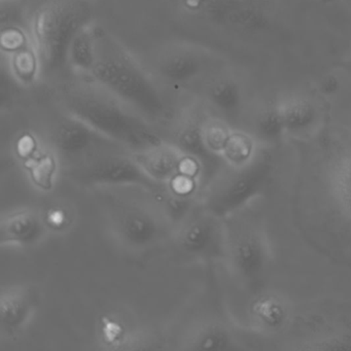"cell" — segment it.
Here are the masks:
<instances>
[{
    "label": "cell",
    "instance_id": "1",
    "mask_svg": "<svg viewBox=\"0 0 351 351\" xmlns=\"http://www.w3.org/2000/svg\"><path fill=\"white\" fill-rule=\"evenodd\" d=\"M63 106L67 114L129 153L145 151L165 141L157 127L94 81L67 88Z\"/></svg>",
    "mask_w": 351,
    "mask_h": 351
},
{
    "label": "cell",
    "instance_id": "2",
    "mask_svg": "<svg viewBox=\"0 0 351 351\" xmlns=\"http://www.w3.org/2000/svg\"><path fill=\"white\" fill-rule=\"evenodd\" d=\"M94 191L100 195L106 227L121 250L145 256L169 243L172 227L153 192L137 186Z\"/></svg>",
    "mask_w": 351,
    "mask_h": 351
},
{
    "label": "cell",
    "instance_id": "3",
    "mask_svg": "<svg viewBox=\"0 0 351 351\" xmlns=\"http://www.w3.org/2000/svg\"><path fill=\"white\" fill-rule=\"evenodd\" d=\"M90 77L154 126L169 121L167 102L153 80L123 45L99 28L97 61Z\"/></svg>",
    "mask_w": 351,
    "mask_h": 351
},
{
    "label": "cell",
    "instance_id": "4",
    "mask_svg": "<svg viewBox=\"0 0 351 351\" xmlns=\"http://www.w3.org/2000/svg\"><path fill=\"white\" fill-rule=\"evenodd\" d=\"M88 0H44L29 17V32L44 77L67 67V50L73 36L93 21Z\"/></svg>",
    "mask_w": 351,
    "mask_h": 351
},
{
    "label": "cell",
    "instance_id": "5",
    "mask_svg": "<svg viewBox=\"0 0 351 351\" xmlns=\"http://www.w3.org/2000/svg\"><path fill=\"white\" fill-rule=\"evenodd\" d=\"M275 162L270 147L258 145L243 163L226 165L201 192L203 206L221 219L241 211L270 184Z\"/></svg>",
    "mask_w": 351,
    "mask_h": 351
},
{
    "label": "cell",
    "instance_id": "6",
    "mask_svg": "<svg viewBox=\"0 0 351 351\" xmlns=\"http://www.w3.org/2000/svg\"><path fill=\"white\" fill-rule=\"evenodd\" d=\"M67 180L84 189L137 186L155 193L165 186L154 182L141 167L132 154L125 149H112L66 166ZM167 186V184H166Z\"/></svg>",
    "mask_w": 351,
    "mask_h": 351
},
{
    "label": "cell",
    "instance_id": "7",
    "mask_svg": "<svg viewBox=\"0 0 351 351\" xmlns=\"http://www.w3.org/2000/svg\"><path fill=\"white\" fill-rule=\"evenodd\" d=\"M227 243L225 263L234 276L256 291L270 267L271 252L263 230L250 221L225 219Z\"/></svg>",
    "mask_w": 351,
    "mask_h": 351
},
{
    "label": "cell",
    "instance_id": "8",
    "mask_svg": "<svg viewBox=\"0 0 351 351\" xmlns=\"http://www.w3.org/2000/svg\"><path fill=\"white\" fill-rule=\"evenodd\" d=\"M169 243L184 260L198 263L225 262L227 243L225 219L207 210L200 201L174 227Z\"/></svg>",
    "mask_w": 351,
    "mask_h": 351
},
{
    "label": "cell",
    "instance_id": "9",
    "mask_svg": "<svg viewBox=\"0 0 351 351\" xmlns=\"http://www.w3.org/2000/svg\"><path fill=\"white\" fill-rule=\"evenodd\" d=\"M49 141V147L56 154L58 161L66 162L65 167L104 152L125 149L67 114L55 125Z\"/></svg>",
    "mask_w": 351,
    "mask_h": 351
},
{
    "label": "cell",
    "instance_id": "10",
    "mask_svg": "<svg viewBox=\"0 0 351 351\" xmlns=\"http://www.w3.org/2000/svg\"><path fill=\"white\" fill-rule=\"evenodd\" d=\"M198 9L213 24L238 34H262L271 25L270 13L262 0H200Z\"/></svg>",
    "mask_w": 351,
    "mask_h": 351
},
{
    "label": "cell",
    "instance_id": "11",
    "mask_svg": "<svg viewBox=\"0 0 351 351\" xmlns=\"http://www.w3.org/2000/svg\"><path fill=\"white\" fill-rule=\"evenodd\" d=\"M143 171L157 184L166 186L182 174L194 176L200 182V166L191 159L172 141H164L160 145L139 153L132 154ZM201 189V186H200Z\"/></svg>",
    "mask_w": 351,
    "mask_h": 351
},
{
    "label": "cell",
    "instance_id": "12",
    "mask_svg": "<svg viewBox=\"0 0 351 351\" xmlns=\"http://www.w3.org/2000/svg\"><path fill=\"white\" fill-rule=\"evenodd\" d=\"M201 123L202 119L197 118L196 116L186 117L176 125L173 139L170 141L178 145L188 157L195 160L200 166V186L202 192L227 163L223 157L209 151L205 145Z\"/></svg>",
    "mask_w": 351,
    "mask_h": 351
},
{
    "label": "cell",
    "instance_id": "13",
    "mask_svg": "<svg viewBox=\"0 0 351 351\" xmlns=\"http://www.w3.org/2000/svg\"><path fill=\"white\" fill-rule=\"evenodd\" d=\"M49 227L42 211L32 207L5 213L0 221L1 247H32L48 235Z\"/></svg>",
    "mask_w": 351,
    "mask_h": 351
},
{
    "label": "cell",
    "instance_id": "14",
    "mask_svg": "<svg viewBox=\"0 0 351 351\" xmlns=\"http://www.w3.org/2000/svg\"><path fill=\"white\" fill-rule=\"evenodd\" d=\"M38 295L34 287L11 285L0 295V330L3 336L13 338L30 324L38 309Z\"/></svg>",
    "mask_w": 351,
    "mask_h": 351
},
{
    "label": "cell",
    "instance_id": "15",
    "mask_svg": "<svg viewBox=\"0 0 351 351\" xmlns=\"http://www.w3.org/2000/svg\"><path fill=\"white\" fill-rule=\"evenodd\" d=\"M326 182L330 198L351 223V149H342L328 161Z\"/></svg>",
    "mask_w": 351,
    "mask_h": 351
},
{
    "label": "cell",
    "instance_id": "16",
    "mask_svg": "<svg viewBox=\"0 0 351 351\" xmlns=\"http://www.w3.org/2000/svg\"><path fill=\"white\" fill-rule=\"evenodd\" d=\"M158 66L160 75L168 83L184 85L202 75L205 62L200 53L182 48L166 53Z\"/></svg>",
    "mask_w": 351,
    "mask_h": 351
},
{
    "label": "cell",
    "instance_id": "17",
    "mask_svg": "<svg viewBox=\"0 0 351 351\" xmlns=\"http://www.w3.org/2000/svg\"><path fill=\"white\" fill-rule=\"evenodd\" d=\"M285 130L291 134L309 132L320 119L317 106L305 96L285 95L275 102Z\"/></svg>",
    "mask_w": 351,
    "mask_h": 351
},
{
    "label": "cell",
    "instance_id": "18",
    "mask_svg": "<svg viewBox=\"0 0 351 351\" xmlns=\"http://www.w3.org/2000/svg\"><path fill=\"white\" fill-rule=\"evenodd\" d=\"M97 28L86 24L75 34L67 50V67L80 75H91L97 61Z\"/></svg>",
    "mask_w": 351,
    "mask_h": 351
},
{
    "label": "cell",
    "instance_id": "19",
    "mask_svg": "<svg viewBox=\"0 0 351 351\" xmlns=\"http://www.w3.org/2000/svg\"><path fill=\"white\" fill-rule=\"evenodd\" d=\"M207 100L226 119H234L241 112L243 92L241 86L231 77H219L207 88Z\"/></svg>",
    "mask_w": 351,
    "mask_h": 351
},
{
    "label": "cell",
    "instance_id": "20",
    "mask_svg": "<svg viewBox=\"0 0 351 351\" xmlns=\"http://www.w3.org/2000/svg\"><path fill=\"white\" fill-rule=\"evenodd\" d=\"M233 332L221 322H208L190 335L184 349L186 350H229L235 349Z\"/></svg>",
    "mask_w": 351,
    "mask_h": 351
},
{
    "label": "cell",
    "instance_id": "21",
    "mask_svg": "<svg viewBox=\"0 0 351 351\" xmlns=\"http://www.w3.org/2000/svg\"><path fill=\"white\" fill-rule=\"evenodd\" d=\"M1 56V64L18 85L26 87L34 85L43 75L40 58L32 43L11 54Z\"/></svg>",
    "mask_w": 351,
    "mask_h": 351
},
{
    "label": "cell",
    "instance_id": "22",
    "mask_svg": "<svg viewBox=\"0 0 351 351\" xmlns=\"http://www.w3.org/2000/svg\"><path fill=\"white\" fill-rule=\"evenodd\" d=\"M250 134L264 147H272L281 143L287 132L275 104L258 112L254 119V132Z\"/></svg>",
    "mask_w": 351,
    "mask_h": 351
},
{
    "label": "cell",
    "instance_id": "23",
    "mask_svg": "<svg viewBox=\"0 0 351 351\" xmlns=\"http://www.w3.org/2000/svg\"><path fill=\"white\" fill-rule=\"evenodd\" d=\"M258 145V143L250 133L234 129L221 157L228 165H237L247 161L254 155Z\"/></svg>",
    "mask_w": 351,
    "mask_h": 351
},
{
    "label": "cell",
    "instance_id": "24",
    "mask_svg": "<svg viewBox=\"0 0 351 351\" xmlns=\"http://www.w3.org/2000/svg\"><path fill=\"white\" fill-rule=\"evenodd\" d=\"M203 139L209 151L221 156L234 128L223 119L205 118L201 123Z\"/></svg>",
    "mask_w": 351,
    "mask_h": 351
},
{
    "label": "cell",
    "instance_id": "25",
    "mask_svg": "<svg viewBox=\"0 0 351 351\" xmlns=\"http://www.w3.org/2000/svg\"><path fill=\"white\" fill-rule=\"evenodd\" d=\"M256 317L270 328H276L285 319V311L282 304L275 298L267 297L258 300L254 306Z\"/></svg>",
    "mask_w": 351,
    "mask_h": 351
},
{
    "label": "cell",
    "instance_id": "26",
    "mask_svg": "<svg viewBox=\"0 0 351 351\" xmlns=\"http://www.w3.org/2000/svg\"><path fill=\"white\" fill-rule=\"evenodd\" d=\"M0 24L3 26H22L29 29L26 22L23 0H0Z\"/></svg>",
    "mask_w": 351,
    "mask_h": 351
},
{
    "label": "cell",
    "instance_id": "27",
    "mask_svg": "<svg viewBox=\"0 0 351 351\" xmlns=\"http://www.w3.org/2000/svg\"><path fill=\"white\" fill-rule=\"evenodd\" d=\"M320 3L324 5H332V3H336L337 0H317Z\"/></svg>",
    "mask_w": 351,
    "mask_h": 351
}]
</instances>
